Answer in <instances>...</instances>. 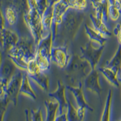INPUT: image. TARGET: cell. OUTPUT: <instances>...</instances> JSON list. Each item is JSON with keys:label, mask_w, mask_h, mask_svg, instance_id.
Instances as JSON below:
<instances>
[{"label": "cell", "mask_w": 121, "mask_h": 121, "mask_svg": "<svg viewBox=\"0 0 121 121\" xmlns=\"http://www.w3.org/2000/svg\"><path fill=\"white\" fill-rule=\"evenodd\" d=\"M69 10L66 12L63 21L58 28L57 36L54 43L56 40H62L64 43L71 41L78 31L83 20V14L81 11L73 9V11H70Z\"/></svg>", "instance_id": "obj_1"}, {"label": "cell", "mask_w": 121, "mask_h": 121, "mask_svg": "<svg viewBox=\"0 0 121 121\" xmlns=\"http://www.w3.org/2000/svg\"><path fill=\"white\" fill-rule=\"evenodd\" d=\"M65 69L69 81L73 86H78L76 84L81 82L80 79H85V78L93 70V68L88 60H86L82 55L74 54L71 56L69 64Z\"/></svg>", "instance_id": "obj_2"}, {"label": "cell", "mask_w": 121, "mask_h": 121, "mask_svg": "<svg viewBox=\"0 0 121 121\" xmlns=\"http://www.w3.org/2000/svg\"><path fill=\"white\" fill-rule=\"evenodd\" d=\"M23 19L32 34V39L36 44H37L44 36L42 15L40 14L37 9L28 8L23 14Z\"/></svg>", "instance_id": "obj_3"}, {"label": "cell", "mask_w": 121, "mask_h": 121, "mask_svg": "<svg viewBox=\"0 0 121 121\" xmlns=\"http://www.w3.org/2000/svg\"><path fill=\"white\" fill-rule=\"evenodd\" d=\"M95 45L98 44H94L92 41L89 40L85 46L80 48L81 55L86 60H88L93 69H97V66L104 50V45H99L97 47H95Z\"/></svg>", "instance_id": "obj_4"}, {"label": "cell", "mask_w": 121, "mask_h": 121, "mask_svg": "<svg viewBox=\"0 0 121 121\" xmlns=\"http://www.w3.org/2000/svg\"><path fill=\"white\" fill-rule=\"evenodd\" d=\"M23 74L24 73L22 72L15 73L7 86V95L11 100V103H12L15 106L18 103V95L20 92Z\"/></svg>", "instance_id": "obj_5"}, {"label": "cell", "mask_w": 121, "mask_h": 121, "mask_svg": "<svg viewBox=\"0 0 121 121\" xmlns=\"http://www.w3.org/2000/svg\"><path fill=\"white\" fill-rule=\"evenodd\" d=\"M71 56L68 52L67 45L53 46L52 49V61L60 69H65Z\"/></svg>", "instance_id": "obj_6"}, {"label": "cell", "mask_w": 121, "mask_h": 121, "mask_svg": "<svg viewBox=\"0 0 121 121\" xmlns=\"http://www.w3.org/2000/svg\"><path fill=\"white\" fill-rule=\"evenodd\" d=\"M19 36L14 31L7 28L1 29V44L3 51L7 53L19 41Z\"/></svg>", "instance_id": "obj_7"}, {"label": "cell", "mask_w": 121, "mask_h": 121, "mask_svg": "<svg viewBox=\"0 0 121 121\" xmlns=\"http://www.w3.org/2000/svg\"><path fill=\"white\" fill-rule=\"evenodd\" d=\"M84 88L86 91L100 95L102 93V87L99 82V71L98 69H93L84 79Z\"/></svg>", "instance_id": "obj_8"}, {"label": "cell", "mask_w": 121, "mask_h": 121, "mask_svg": "<svg viewBox=\"0 0 121 121\" xmlns=\"http://www.w3.org/2000/svg\"><path fill=\"white\" fill-rule=\"evenodd\" d=\"M66 86L64 85L60 81L57 82V89L55 91L48 93V96L52 99H55L60 104V113L62 114L67 112L68 109V99L66 97Z\"/></svg>", "instance_id": "obj_9"}, {"label": "cell", "mask_w": 121, "mask_h": 121, "mask_svg": "<svg viewBox=\"0 0 121 121\" xmlns=\"http://www.w3.org/2000/svg\"><path fill=\"white\" fill-rule=\"evenodd\" d=\"M66 88L69 92L73 95V98L76 101V105L77 107H85L87 111L91 112H94V109L89 105V103L86 102L85 98V95L83 92L84 86L82 85V82L78 86H66Z\"/></svg>", "instance_id": "obj_10"}, {"label": "cell", "mask_w": 121, "mask_h": 121, "mask_svg": "<svg viewBox=\"0 0 121 121\" xmlns=\"http://www.w3.org/2000/svg\"><path fill=\"white\" fill-rule=\"evenodd\" d=\"M54 46V38L52 31L44 36L36 44V52L52 60V49Z\"/></svg>", "instance_id": "obj_11"}, {"label": "cell", "mask_w": 121, "mask_h": 121, "mask_svg": "<svg viewBox=\"0 0 121 121\" xmlns=\"http://www.w3.org/2000/svg\"><path fill=\"white\" fill-rule=\"evenodd\" d=\"M16 69H17L16 65L11 60V58H9L7 56V58L4 59L1 66V73H0L1 79H0V84H3L5 86H7L11 78L16 73Z\"/></svg>", "instance_id": "obj_12"}, {"label": "cell", "mask_w": 121, "mask_h": 121, "mask_svg": "<svg viewBox=\"0 0 121 121\" xmlns=\"http://www.w3.org/2000/svg\"><path fill=\"white\" fill-rule=\"evenodd\" d=\"M44 105L46 110V121H56V119L60 113V104L55 99L45 100Z\"/></svg>", "instance_id": "obj_13"}, {"label": "cell", "mask_w": 121, "mask_h": 121, "mask_svg": "<svg viewBox=\"0 0 121 121\" xmlns=\"http://www.w3.org/2000/svg\"><path fill=\"white\" fill-rule=\"evenodd\" d=\"M99 69V73H102L103 77L106 78V80L110 84L114 86L116 88H120V83L118 78V72L117 70L112 69L108 66H104V67H99L97 68Z\"/></svg>", "instance_id": "obj_14"}, {"label": "cell", "mask_w": 121, "mask_h": 121, "mask_svg": "<svg viewBox=\"0 0 121 121\" xmlns=\"http://www.w3.org/2000/svg\"><path fill=\"white\" fill-rule=\"evenodd\" d=\"M85 32L89 37V40L92 41L94 44L98 45H104L107 41V36L95 30L93 27H90L89 25L85 24Z\"/></svg>", "instance_id": "obj_15"}, {"label": "cell", "mask_w": 121, "mask_h": 121, "mask_svg": "<svg viewBox=\"0 0 121 121\" xmlns=\"http://www.w3.org/2000/svg\"><path fill=\"white\" fill-rule=\"evenodd\" d=\"M30 78L28 73H24L23 78L22 84H21V88L19 95H24V96L28 97V98L32 99V100H36L37 99V96L36 95V92L33 90L32 85L30 82Z\"/></svg>", "instance_id": "obj_16"}, {"label": "cell", "mask_w": 121, "mask_h": 121, "mask_svg": "<svg viewBox=\"0 0 121 121\" xmlns=\"http://www.w3.org/2000/svg\"><path fill=\"white\" fill-rule=\"evenodd\" d=\"M53 5H50L42 15V22L44 30V36L48 35L52 31V24H53Z\"/></svg>", "instance_id": "obj_17"}, {"label": "cell", "mask_w": 121, "mask_h": 121, "mask_svg": "<svg viewBox=\"0 0 121 121\" xmlns=\"http://www.w3.org/2000/svg\"><path fill=\"white\" fill-rule=\"evenodd\" d=\"M29 78L33 82L39 86L43 91H44L45 92L49 91V78L46 73V72L41 71L35 75L29 76Z\"/></svg>", "instance_id": "obj_18"}, {"label": "cell", "mask_w": 121, "mask_h": 121, "mask_svg": "<svg viewBox=\"0 0 121 121\" xmlns=\"http://www.w3.org/2000/svg\"><path fill=\"white\" fill-rule=\"evenodd\" d=\"M90 19H91V23H92V27L95 30H97L98 32L102 33L104 36H106L107 37H111L113 35V32H111L109 30V28L107 27L106 23L99 18H97L95 16V15L91 14L90 15Z\"/></svg>", "instance_id": "obj_19"}, {"label": "cell", "mask_w": 121, "mask_h": 121, "mask_svg": "<svg viewBox=\"0 0 121 121\" xmlns=\"http://www.w3.org/2000/svg\"><path fill=\"white\" fill-rule=\"evenodd\" d=\"M93 7L95 9V15L97 18L103 19L105 23L108 22V1H103Z\"/></svg>", "instance_id": "obj_20"}, {"label": "cell", "mask_w": 121, "mask_h": 121, "mask_svg": "<svg viewBox=\"0 0 121 121\" xmlns=\"http://www.w3.org/2000/svg\"><path fill=\"white\" fill-rule=\"evenodd\" d=\"M112 100H113V92L112 90H109L108 94H107V98H106L104 109H103L102 116H101V119H100L102 121L112 120V119H111V115H112Z\"/></svg>", "instance_id": "obj_21"}, {"label": "cell", "mask_w": 121, "mask_h": 121, "mask_svg": "<svg viewBox=\"0 0 121 121\" xmlns=\"http://www.w3.org/2000/svg\"><path fill=\"white\" fill-rule=\"evenodd\" d=\"M4 17L6 22L9 26H13L17 21L18 11L15 6H8L4 11Z\"/></svg>", "instance_id": "obj_22"}, {"label": "cell", "mask_w": 121, "mask_h": 121, "mask_svg": "<svg viewBox=\"0 0 121 121\" xmlns=\"http://www.w3.org/2000/svg\"><path fill=\"white\" fill-rule=\"evenodd\" d=\"M107 66L119 71L121 69V44L119 45L113 57L107 63Z\"/></svg>", "instance_id": "obj_23"}, {"label": "cell", "mask_w": 121, "mask_h": 121, "mask_svg": "<svg viewBox=\"0 0 121 121\" xmlns=\"http://www.w3.org/2000/svg\"><path fill=\"white\" fill-rule=\"evenodd\" d=\"M35 59H36V62H37L38 65L40 66V70H41V71L47 72L48 69H50V64H51L52 60L48 59V58L45 57L44 56H43L42 54H40V52H36Z\"/></svg>", "instance_id": "obj_24"}, {"label": "cell", "mask_w": 121, "mask_h": 121, "mask_svg": "<svg viewBox=\"0 0 121 121\" xmlns=\"http://www.w3.org/2000/svg\"><path fill=\"white\" fill-rule=\"evenodd\" d=\"M68 109H67V117L68 121H77L79 120L78 115V107H75L73 105L71 99H68Z\"/></svg>", "instance_id": "obj_25"}, {"label": "cell", "mask_w": 121, "mask_h": 121, "mask_svg": "<svg viewBox=\"0 0 121 121\" xmlns=\"http://www.w3.org/2000/svg\"><path fill=\"white\" fill-rule=\"evenodd\" d=\"M40 72H41V70H40V68L38 65L36 59L34 58V59L29 60L28 62V68H27L26 73L29 76H32L36 74V73H39Z\"/></svg>", "instance_id": "obj_26"}, {"label": "cell", "mask_w": 121, "mask_h": 121, "mask_svg": "<svg viewBox=\"0 0 121 121\" xmlns=\"http://www.w3.org/2000/svg\"><path fill=\"white\" fill-rule=\"evenodd\" d=\"M108 15L112 21H117L121 15V10L115 5L108 4Z\"/></svg>", "instance_id": "obj_27"}, {"label": "cell", "mask_w": 121, "mask_h": 121, "mask_svg": "<svg viewBox=\"0 0 121 121\" xmlns=\"http://www.w3.org/2000/svg\"><path fill=\"white\" fill-rule=\"evenodd\" d=\"M11 58V60L15 63L17 68H19L22 71L26 72L27 68H28V61L23 57H16V56H8Z\"/></svg>", "instance_id": "obj_28"}, {"label": "cell", "mask_w": 121, "mask_h": 121, "mask_svg": "<svg viewBox=\"0 0 121 121\" xmlns=\"http://www.w3.org/2000/svg\"><path fill=\"white\" fill-rule=\"evenodd\" d=\"M87 1L88 0H72L71 8L82 11L83 10L86 8Z\"/></svg>", "instance_id": "obj_29"}, {"label": "cell", "mask_w": 121, "mask_h": 121, "mask_svg": "<svg viewBox=\"0 0 121 121\" xmlns=\"http://www.w3.org/2000/svg\"><path fill=\"white\" fill-rule=\"evenodd\" d=\"M31 120L32 121H43L45 120L42 114V110L40 107L37 109H32L31 110Z\"/></svg>", "instance_id": "obj_30"}, {"label": "cell", "mask_w": 121, "mask_h": 121, "mask_svg": "<svg viewBox=\"0 0 121 121\" xmlns=\"http://www.w3.org/2000/svg\"><path fill=\"white\" fill-rule=\"evenodd\" d=\"M49 6L50 3L48 0H37V10L41 15H43Z\"/></svg>", "instance_id": "obj_31"}, {"label": "cell", "mask_w": 121, "mask_h": 121, "mask_svg": "<svg viewBox=\"0 0 121 121\" xmlns=\"http://www.w3.org/2000/svg\"><path fill=\"white\" fill-rule=\"evenodd\" d=\"M10 103H11V100H10V99L8 98L7 95H6L5 98L1 99V118H2V120H3L6 110H7V107H8V104Z\"/></svg>", "instance_id": "obj_32"}, {"label": "cell", "mask_w": 121, "mask_h": 121, "mask_svg": "<svg viewBox=\"0 0 121 121\" xmlns=\"http://www.w3.org/2000/svg\"><path fill=\"white\" fill-rule=\"evenodd\" d=\"M86 109L85 107H78V118L79 120L82 121L85 119L86 116Z\"/></svg>", "instance_id": "obj_33"}, {"label": "cell", "mask_w": 121, "mask_h": 121, "mask_svg": "<svg viewBox=\"0 0 121 121\" xmlns=\"http://www.w3.org/2000/svg\"><path fill=\"white\" fill-rule=\"evenodd\" d=\"M56 121H68L67 113H62V114H59L56 119Z\"/></svg>", "instance_id": "obj_34"}, {"label": "cell", "mask_w": 121, "mask_h": 121, "mask_svg": "<svg viewBox=\"0 0 121 121\" xmlns=\"http://www.w3.org/2000/svg\"><path fill=\"white\" fill-rule=\"evenodd\" d=\"M107 1H108V4L115 5L121 10V0H107Z\"/></svg>", "instance_id": "obj_35"}, {"label": "cell", "mask_w": 121, "mask_h": 121, "mask_svg": "<svg viewBox=\"0 0 121 121\" xmlns=\"http://www.w3.org/2000/svg\"><path fill=\"white\" fill-rule=\"evenodd\" d=\"M117 38H118V42L119 44H121V29L120 30V32H118V34H117Z\"/></svg>", "instance_id": "obj_36"}, {"label": "cell", "mask_w": 121, "mask_h": 121, "mask_svg": "<svg viewBox=\"0 0 121 121\" xmlns=\"http://www.w3.org/2000/svg\"><path fill=\"white\" fill-rule=\"evenodd\" d=\"M118 78H119V81H120V88H121V69L119 70V72H118Z\"/></svg>", "instance_id": "obj_37"}, {"label": "cell", "mask_w": 121, "mask_h": 121, "mask_svg": "<svg viewBox=\"0 0 121 121\" xmlns=\"http://www.w3.org/2000/svg\"><path fill=\"white\" fill-rule=\"evenodd\" d=\"M48 1H49L50 5H54L56 3V2L59 1V0H48Z\"/></svg>", "instance_id": "obj_38"}, {"label": "cell", "mask_w": 121, "mask_h": 121, "mask_svg": "<svg viewBox=\"0 0 121 121\" xmlns=\"http://www.w3.org/2000/svg\"><path fill=\"white\" fill-rule=\"evenodd\" d=\"M104 1H107V0H104Z\"/></svg>", "instance_id": "obj_39"}, {"label": "cell", "mask_w": 121, "mask_h": 121, "mask_svg": "<svg viewBox=\"0 0 121 121\" xmlns=\"http://www.w3.org/2000/svg\"></svg>", "instance_id": "obj_40"}]
</instances>
